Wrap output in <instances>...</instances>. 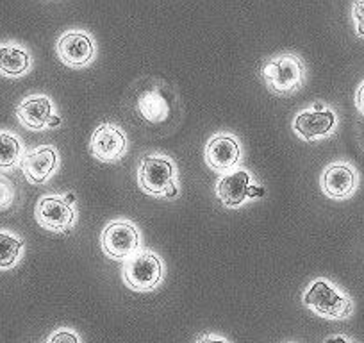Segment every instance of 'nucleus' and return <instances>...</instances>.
Listing matches in <instances>:
<instances>
[{
  "label": "nucleus",
  "instance_id": "a211bd4d",
  "mask_svg": "<svg viewBox=\"0 0 364 343\" xmlns=\"http://www.w3.org/2000/svg\"><path fill=\"white\" fill-rule=\"evenodd\" d=\"M15 199V186L6 176H0V211L8 209Z\"/></svg>",
  "mask_w": 364,
  "mask_h": 343
},
{
  "label": "nucleus",
  "instance_id": "2eb2a0df",
  "mask_svg": "<svg viewBox=\"0 0 364 343\" xmlns=\"http://www.w3.org/2000/svg\"><path fill=\"white\" fill-rule=\"evenodd\" d=\"M31 68V56L15 45L0 47V73L9 77L23 75Z\"/></svg>",
  "mask_w": 364,
  "mask_h": 343
},
{
  "label": "nucleus",
  "instance_id": "1a4fd4ad",
  "mask_svg": "<svg viewBox=\"0 0 364 343\" xmlns=\"http://www.w3.org/2000/svg\"><path fill=\"white\" fill-rule=\"evenodd\" d=\"M241 149L236 138L229 134H216L205 145V163L218 172H229L240 163Z\"/></svg>",
  "mask_w": 364,
  "mask_h": 343
},
{
  "label": "nucleus",
  "instance_id": "6e6552de",
  "mask_svg": "<svg viewBox=\"0 0 364 343\" xmlns=\"http://www.w3.org/2000/svg\"><path fill=\"white\" fill-rule=\"evenodd\" d=\"M91 154L100 161H117L120 159L127 149V138L118 127L111 124H102L97 127L90 142Z\"/></svg>",
  "mask_w": 364,
  "mask_h": 343
},
{
  "label": "nucleus",
  "instance_id": "f8f14e48",
  "mask_svg": "<svg viewBox=\"0 0 364 343\" xmlns=\"http://www.w3.org/2000/svg\"><path fill=\"white\" fill-rule=\"evenodd\" d=\"M58 152L54 147L43 145L31 150L22 159V170L27 181L33 184H41L52 176V172L58 168Z\"/></svg>",
  "mask_w": 364,
  "mask_h": 343
},
{
  "label": "nucleus",
  "instance_id": "4468645a",
  "mask_svg": "<svg viewBox=\"0 0 364 343\" xmlns=\"http://www.w3.org/2000/svg\"><path fill=\"white\" fill-rule=\"evenodd\" d=\"M18 115V120L26 125L27 129H33V131H40L45 129L52 117V102L48 97L38 95V97H29V99L23 100L22 104L16 110Z\"/></svg>",
  "mask_w": 364,
  "mask_h": 343
},
{
  "label": "nucleus",
  "instance_id": "f03ea898",
  "mask_svg": "<svg viewBox=\"0 0 364 343\" xmlns=\"http://www.w3.org/2000/svg\"><path fill=\"white\" fill-rule=\"evenodd\" d=\"M304 304L325 318H345L352 313V300L325 279H318L304 293Z\"/></svg>",
  "mask_w": 364,
  "mask_h": 343
},
{
  "label": "nucleus",
  "instance_id": "39448f33",
  "mask_svg": "<svg viewBox=\"0 0 364 343\" xmlns=\"http://www.w3.org/2000/svg\"><path fill=\"white\" fill-rule=\"evenodd\" d=\"M102 248L109 258L118 261L131 260L132 255L139 252V245H141V236L136 226L125 220H117L106 226L102 231Z\"/></svg>",
  "mask_w": 364,
  "mask_h": 343
},
{
  "label": "nucleus",
  "instance_id": "423d86ee",
  "mask_svg": "<svg viewBox=\"0 0 364 343\" xmlns=\"http://www.w3.org/2000/svg\"><path fill=\"white\" fill-rule=\"evenodd\" d=\"M58 56L66 66L80 68L95 59V43L82 31H70L58 41Z\"/></svg>",
  "mask_w": 364,
  "mask_h": 343
},
{
  "label": "nucleus",
  "instance_id": "4be33fe9",
  "mask_svg": "<svg viewBox=\"0 0 364 343\" xmlns=\"http://www.w3.org/2000/svg\"><path fill=\"white\" fill-rule=\"evenodd\" d=\"M355 104H357V110L364 115V83L360 84L359 90H357V95H355Z\"/></svg>",
  "mask_w": 364,
  "mask_h": 343
},
{
  "label": "nucleus",
  "instance_id": "ddd939ff",
  "mask_svg": "<svg viewBox=\"0 0 364 343\" xmlns=\"http://www.w3.org/2000/svg\"><path fill=\"white\" fill-rule=\"evenodd\" d=\"M216 195L227 208H237L250 195V176L247 170H234L225 174L216 184Z\"/></svg>",
  "mask_w": 364,
  "mask_h": 343
},
{
  "label": "nucleus",
  "instance_id": "5701e85b",
  "mask_svg": "<svg viewBox=\"0 0 364 343\" xmlns=\"http://www.w3.org/2000/svg\"><path fill=\"white\" fill-rule=\"evenodd\" d=\"M197 343H229V342L223 338H220V336L208 334V336H202V338H198Z\"/></svg>",
  "mask_w": 364,
  "mask_h": 343
},
{
  "label": "nucleus",
  "instance_id": "412c9836",
  "mask_svg": "<svg viewBox=\"0 0 364 343\" xmlns=\"http://www.w3.org/2000/svg\"><path fill=\"white\" fill-rule=\"evenodd\" d=\"M353 20H355V29L359 36H364V0L353 4Z\"/></svg>",
  "mask_w": 364,
  "mask_h": 343
},
{
  "label": "nucleus",
  "instance_id": "aec40b11",
  "mask_svg": "<svg viewBox=\"0 0 364 343\" xmlns=\"http://www.w3.org/2000/svg\"><path fill=\"white\" fill-rule=\"evenodd\" d=\"M47 343H80V342H79V336H77L73 331H70V329H59V331H55L54 334L48 338Z\"/></svg>",
  "mask_w": 364,
  "mask_h": 343
},
{
  "label": "nucleus",
  "instance_id": "9b49d317",
  "mask_svg": "<svg viewBox=\"0 0 364 343\" xmlns=\"http://www.w3.org/2000/svg\"><path fill=\"white\" fill-rule=\"evenodd\" d=\"M357 176L353 168L346 163H334L325 168L321 176V188L325 195L336 201L350 197L355 190Z\"/></svg>",
  "mask_w": 364,
  "mask_h": 343
},
{
  "label": "nucleus",
  "instance_id": "20e7f679",
  "mask_svg": "<svg viewBox=\"0 0 364 343\" xmlns=\"http://www.w3.org/2000/svg\"><path fill=\"white\" fill-rule=\"evenodd\" d=\"M124 279L129 288L136 292H150L157 288L163 279V263L159 255L150 250H139L125 261Z\"/></svg>",
  "mask_w": 364,
  "mask_h": 343
},
{
  "label": "nucleus",
  "instance_id": "7ed1b4c3",
  "mask_svg": "<svg viewBox=\"0 0 364 343\" xmlns=\"http://www.w3.org/2000/svg\"><path fill=\"white\" fill-rule=\"evenodd\" d=\"M139 186L150 195H173L175 194V168L170 157L145 156L138 170Z\"/></svg>",
  "mask_w": 364,
  "mask_h": 343
},
{
  "label": "nucleus",
  "instance_id": "0eeeda50",
  "mask_svg": "<svg viewBox=\"0 0 364 343\" xmlns=\"http://www.w3.org/2000/svg\"><path fill=\"white\" fill-rule=\"evenodd\" d=\"M36 220L43 229L63 233L72 227L73 220H75V211L66 199L58 197V195H47V197L40 199V202L36 204Z\"/></svg>",
  "mask_w": 364,
  "mask_h": 343
},
{
  "label": "nucleus",
  "instance_id": "6ab92c4d",
  "mask_svg": "<svg viewBox=\"0 0 364 343\" xmlns=\"http://www.w3.org/2000/svg\"><path fill=\"white\" fill-rule=\"evenodd\" d=\"M156 107L159 111H163V113L166 111L163 99L156 97V102H152V93H149V95L141 100V104H139V110H141L143 117H145L146 120H150V118H152V110H156Z\"/></svg>",
  "mask_w": 364,
  "mask_h": 343
},
{
  "label": "nucleus",
  "instance_id": "b1692460",
  "mask_svg": "<svg viewBox=\"0 0 364 343\" xmlns=\"http://www.w3.org/2000/svg\"><path fill=\"white\" fill-rule=\"evenodd\" d=\"M325 343H348L343 336H334V338H328Z\"/></svg>",
  "mask_w": 364,
  "mask_h": 343
},
{
  "label": "nucleus",
  "instance_id": "f3484780",
  "mask_svg": "<svg viewBox=\"0 0 364 343\" xmlns=\"http://www.w3.org/2000/svg\"><path fill=\"white\" fill-rule=\"evenodd\" d=\"M22 240L13 234L0 233V268H9L16 263L20 252H22Z\"/></svg>",
  "mask_w": 364,
  "mask_h": 343
},
{
  "label": "nucleus",
  "instance_id": "9d476101",
  "mask_svg": "<svg viewBox=\"0 0 364 343\" xmlns=\"http://www.w3.org/2000/svg\"><path fill=\"white\" fill-rule=\"evenodd\" d=\"M336 125V115L331 110H306L295 118L293 129L306 142L331 134Z\"/></svg>",
  "mask_w": 364,
  "mask_h": 343
},
{
  "label": "nucleus",
  "instance_id": "dca6fc26",
  "mask_svg": "<svg viewBox=\"0 0 364 343\" xmlns=\"http://www.w3.org/2000/svg\"><path fill=\"white\" fill-rule=\"evenodd\" d=\"M22 145L18 138L9 132H0V170L13 168L20 159Z\"/></svg>",
  "mask_w": 364,
  "mask_h": 343
},
{
  "label": "nucleus",
  "instance_id": "f257e3e1",
  "mask_svg": "<svg viewBox=\"0 0 364 343\" xmlns=\"http://www.w3.org/2000/svg\"><path fill=\"white\" fill-rule=\"evenodd\" d=\"M262 79L269 92L275 95H293L302 90L306 83V66L296 54L286 52V54L273 56L262 66Z\"/></svg>",
  "mask_w": 364,
  "mask_h": 343
}]
</instances>
